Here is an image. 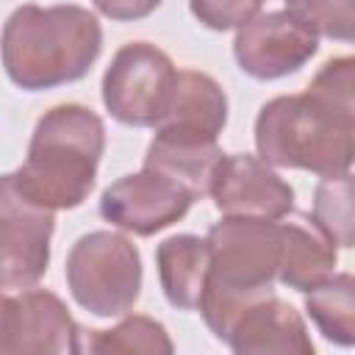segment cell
Returning a JSON list of instances; mask_svg holds the SVG:
<instances>
[{
  "instance_id": "7",
  "label": "cell",
  "mask_w": 355,
  "mask_h": 355,
  "mask_svg": "<svg viewBox=\"0 0 355 355\" xmlns=\"http://www.w3.org/2000/svg\"><path fill=\"white\" fill-rule=\"evenodd\" d=\"M55 211L31 200L14 172L0 175V288L36 286L50 266Z\"/></svg>"
},
{
  "instance_id": "9",
  "label": "cell",
  "mask_w": 355,
  "mask_h": 355,
  "mask_svg": "<svg viewBox=\"0 0 355 355\" xmlns=\"http://www.w3.org/2000/svg\"><path fill=\"white\" fill-rule=\"evenodd\" d=\"M319 53V39L305 31L286 8L255 14L236 28L233 58L255 80H280L300 72Z\"/></svg>"
},
{
  "instance_id": "8",
  "label": "cell",
  "mask_w": 355,
  "mask_h": 355,
  "mask_svg": "<svg viewBox=\"0 0 355 355\" xmlns=\"http://www.w3.org/2000/svg\"><path fill=\"white\" fill-rule=\"evenodd\" d=\"M194 197L153 169H139L116 178L100 194V216L133 236H155L180 222Z\"/></svg>"
},
{
  "instance_id": "21",
  "label": "cell",
  "mask_w": 355,
  "mask_h": 355,
  "mask_svg": "<svg viewBox=\"0 0 355 355\" xmlns=\"http://www.w3.org/2000/svg\"><path fill=\"white\" fill-rule=\"evenodd\" d=\"M266 0H189L191 17L208 31H236L261 14Z\"/></svg>"
},
{
  "instance_id": "22",
  "label": "cell",
  "mask_w": 355,
  "mask_h": 355,
  "mask_svg": "<svg viewBox=\"0 0 355 355\" xmlns=\"http://www.w3.org/2000/svg\"><path fill=\"white\" fill-rule=\"evenodd\" d=\"M94 8L114 22H136L150 17L164 0H92Z\"/></svg>"
},
{
  "instance_id": "16",
  "label": "cell",
  "mask_w": 355,
  "mask_h": 355,
  "mask_svg": "<svg viewBox=\"0 0 355 355\" xmlns=\"http://www.w3.org/2000/svg\"><path fill=\"white\" fill-rule=\"evenodd\" d=\"M227 94L216 83V78L200 69H178L169 111L161 125H175L219 139L227 125Z\"/></svg>"
},
{
  "instance_id": "10",
  "label": "cell",
  "mask_w": 355,
  "mask_h": 355,
  "mask_svg": "<svg viewBox=\"0 0 355 355\" xmlns=\"http://www.w3.org/2000/svg\"><path fill=\"white\" fill-rule=\"evenodd\" d=\"M208 197L222 216L286 219L294 211V189L288 180L252 153H225Z\"/></svg>"
},
{
  "instance_id": "14",
  "label": "cell",
  "mask_w": 355,
  "mask_h": 355,
  "mask_svg": "<svg viewBox=\"0 0 355 355\" xmlns=\"http://www.w3.org/2000/svg\"><path fill=\"white\" fill-rule=\"evenodd\" d=\"M338 247L322 233V227L311 219V214H300L297 219L280 222V263L277 283L291 291H311L322 280L336 272Z\"/></svg>"
},
{
  "instance_id": "1",
  "label": "cell",
  "mask_w": 355,
  "mask_h": 355,
  "mask_svg": "<svg viewBox=\"0 0 355 355\" xmlns=\"http://www.w3.org/2000/svg\"><path fill=\"white\" fill-rule=\"evenodd\" d=\"M103 53V25L94 11L58 3L17 6L0 31V61L22 92H44L89 75Z\"/></svg>"
},
{
  "instance_id": "3",
  "label": "cell",
  "mask_w": 355,
  "mask_h": 355,
  "mask_svg": "<svg viewBox=\"0 0 355 355\" xmlns=\"http://www.w3.org/2000/svg\"><path fill=\"white\" fill-rule=\"evenodd\" d=\"M255 155L277 169L319 178L352 172L355 108H341L316 92L277 94L255 116Z\"/></svg>"
},
{
  "instance_id": "5",
  "label": "cell",
  "mask_w": 355,
  "mask_h": 355,
  "mask_svg": "<svg viewBox=\"0 0 355 355\" xmlns=\"http://www.w3.org/2000/svg\"><path fill=\"white\" fill-rule=\"evenodd\" d=\"M64 277L83 311L100 319L125 316L141 297V252L125 233L92 230L69 247Z\"/></svg>"
},
{
  "instance_id": "13",
  "label": "cell",
  "mask_w": 355,
  "mask_h": 355,
  "mask_svg": "<svg viewBox=\"0 0 355 355\" xmlns=\"http://www.w3.org/2000/svg\"><path fill=\"white\" fill-rule=\"evenodd\" d=\"M222 155L219 139L214 136L175 125H158L144 153V169L164 175L166 180L183 186L194 200H202L208 197Z\"/></svg>"
},
{
  "instance_id": "2",
  "label": "cell",
  "mask_w": 355,
  "mask_h": 355,
  "mask_svg": "<svg viewBox=\"0 0 355 355\" xmlns=\"http://www.w3.org/2000/svg\"><path fill=\"white\" fill-rule=\"evenodd\" d=\"M103 153V116L80 103H58L36 119L28 155L14 175L22 191L39 205L72 211L89 200Z\"/></svg>"
},
{
  "instance_id": "18",
  "label": "cell",
  "mask_w": 355,
  "mask_h": 355,
  "mask_svg": "<svg viewBox=\"0 0 355 355\" xmlns=\"http://www.w3.org/2000/svg\"><path fill=\"white\" fill-rule=\"evenodd\" d=\"M83 352H147V355H172L175 344L164 327V322L130 313L122 316L111 330H89L83 338Z\"/></svg>"
},
{
  "instance_id": "12",
  "label": "cell",
  "mask_w": 355,
  "mask_h": 355,
  "mask_svg": "<svg viewBox=\"0 0 355 355\" xmlns=\"http://www.w3.org/2000/svg\"><path fill=\"white\" fill-rule=\"evenodd\" d=\"M75 355L83 352V330L64 300L47 288H22L14 294L11 355Z\"/></svg>"
},
{
  "instance_id": "15",
  "label": "cell",
  "mask_w": 355,
  "mask_h": 355,
  "mask_svg": "<svg viewBox=\"0 0 355 355\" xmlns=\"http://www.w3.org/2000/svg\"><path fill=\"white\" fill-rule=\"evenodd\" d=\"M155 266L166 302L178 311H197L211 266L208 241L194 233L166 236L155 247Z\"/></svg>"
},
{
  "instance_id": "19",
  "label": "cell",
  "mask_w": 355,
  "mask_h": 355,
  "mask_svg": "<svg viewBox=\"0 0 355 355\" xmlns=\"http://www.w3.org/2000/svg\"><path fill=\"white\" fill-rule=\"evenodd\" d=\"M311 219L322 227V233L341 250L355 244L352 236V172L327 175L313 189Z\"/></svg>"
},
{
  "instance_id": "23",
  "label": "cell",
  "mask_w": 355,
  "mask_h": 355,
  "mask_svg": "<svg viewBox=\"0 0 355 355\" xmlns=\"http://www.w3.org/2000/svg\"><path fill=\"white\" fill-rule=\"evenodd\" d=\"M11 324H14V294L0 288V355H11Z\"/></svg>"
},
{
  "instance_id": "17",
  "label": "cell",
  "mask_w": 355,
  "mask_h": 355,
  "mask_svg": "<svg viewBox=\"0 0 355 355\" xmlns=\"http://www.w3.org/2000/svg\"><path fill=\"white\" fill-rule=\"evenodd\" d=\"M305 313L316 330L336 347L355 344V277L333 272L327 280L305 291Z\"/></svg>"
},
{
  "instance_id": "20",
  "label": "cell",
  "mask_w": 355,
  "mask_h": 355,
  "mask_svg": "<svg viewBox=\"0 0 355 355\" xmlns=\"http://www.w3.org/2000/svg\"><path fill=\"white\" fill-rule=\"evenodd\" d=\"M286 11L316 39L349 44L355 36V0H286Z\"/></svg>"
},
{
  "instance_id": "4",
  "label": "cell",
  "mask_w": 355,
  "mask_h": 355,
  "mask_svg": "<svg viewBox=\"0 0 355 355\" xmlns=\"http://www.w3.org/2000/svg\"><path fill=\"white\" fill-rule=\"evenodd\" d=\"M211 266L197 311L214 338L225 341L233 319L275 294L280 263V219L222 216L208 236Z\"/></svg>"
},
{
  "instance_id": "6",
  "label": "cell",
  "mask_w": 355,
  "mask_h": 355,
  "mask_svg": "<svg viewBox=\"0 0 355 355\" xmlns=\"http://www.w3.org/2000/svg\"><path fill=\"white\" fill-rule=\"evenodd\" d=\"M178 67L150 42L122 44L103 72L100 94L105 111L130 128H158L169 111Z\"/></svg>"
},
{
  "instance_id": "11",
  "label": "cell",
  "mask_w": 355,
  "mask_h": 355,
  "mask_svg": "<svg viewBox=\"0 0 355 355\" xmlns=\"http://www.w3.org/2000/svg\"><path fill=\"white\" fill-rule=\"evenodd\" d=\"M225 344L236 355H313L316 347L311 341L308 324L302 313L269 294L252 305H247L230 324Z\"/></svg>"
}]
</instances>
